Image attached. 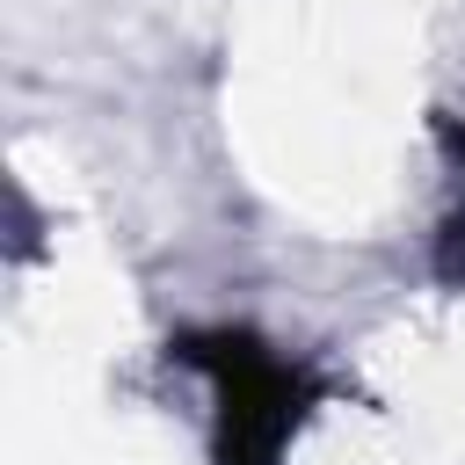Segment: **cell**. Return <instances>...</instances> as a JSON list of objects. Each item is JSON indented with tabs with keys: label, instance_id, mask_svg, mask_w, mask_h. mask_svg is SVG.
Wrapping results in <instances>:
<instances>
[{
	"label": "cell",
	"instance_id": "3957f363",
	"mask_svg": "<svg viewBox=\"0 0 465 465\" xmlns=\"http://www.w3.org/2000/svg\"><path fill=\"white\" fill-rule=\"evenodd\" d=\"M443 145H450V160H458V182H465V124H450V131H443Z\"/></svg>",
	"mask_w": 465,
	"mask_h": 465
},
{
	"label": "cell",
	"instance_id": "7a4b0ae2",
	"mask_svg": "<svg viewBox=\"0 0 465 465\" xmlns=\"http://www.w3.org/2000/svg\"><path fill=\"white\" fill-rule=\"evenodd\" d=\"M436 276L443 283H465V203L443 218V232H436Z\"/></svg>",
	"mask_w": 465,
	"mask_h": 465
},
{
	"label": "cell",
	"instance_id": "6da1fadb",
	"mask_svg": "<svg viewBox=\"0 0 465 465\" xmlns=\"http://www.w3.org/2000/svg\"><path fill=\"white\" fill-rule=\"evenodd\" d=\"M182 363H196L218 392L211 458L218 465H283L298 421L320 400V378L305 363H291L283 349H269L262 334H247V327L182 334Z\"/></svg>",
	"mask_w": 465,
	"mask_h": 465
}]
</instances>
